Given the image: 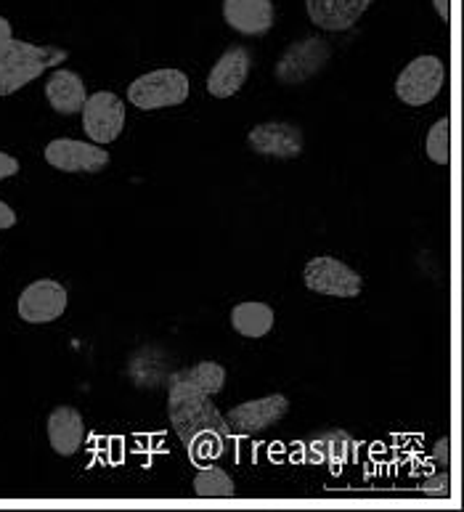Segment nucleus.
I'll list each match as a JSON object with an SVG mask.
<instances>
[{"mask_svg":"<svg viewBox=\"0 0 464 512\" xmlns=\"http://www.w3.org/2000/svg\"><path fill=\"white\" fill-rule=\"evenodd\" d=\"M213 393L181 369L170 377L168 385V417L175 436L186 446V454L197 467L213 462L226 451L231 438V428L218 412Z\"/></svg>","mask_w":464,"mask_h":512,"instance_id":"1","label":"nucleus"},{"mask_svg":"<svg viewBox=\"0 0 464 512\" xmlns=\"http://www.w3.org/2000/svg\"><path fill=\"white\" fill-rule=\"evenodd\" d=\"M61 62H67V51L61 48L11 38L6 46H0V96H11Z\"/></svg>","mask_w":464,"mask_h":512,"instance_id":"2","label":"nucleus"},{"mask_svg":"<svg viewBox=\"0 0 464 512\" xmlns=\"http://www.w3.org/2000/svg\"><path fill=\"white\" fill-rule=\"evenodd\" d=\"M128 99L133 107L144 112L181 107L189 99V77L181 69H154L128 85Z\"/></svg>","mask_w":464,"mask_h":512,"instance_id":"3","label":"nucleus"},{"mask_svg":"<svg viewBox=\"0 0 464 512\" xmlns=\"http://www.w3.org/2000/svg\"><path fill=\"white\" fill-rule=\"evenodd\" d=\"M446 67L438 56H417L401 69L396 80V96L406 107H427L443 91Z\"/></svg>","mask_w":464,"mask_h":512,"instance_id":"4","label":"nucleus"},{"mask_svg":"<svg viewBox=\"0 0 464 512\" xmlns=\"http://www.w3.org/2000/svg\"><path fill=\"white\" fill-rule=\"evenodd\" d=\"M305 287L319 292L324 298H358L364 290V279L348 266L343 260L332 258V255H319V258L308 260L303 271Z\"/></svg>","mask_w":464,"mask_h":512,"instance_id":"5","label":"nucleus"},{"mask_svg":"<svg viewBox=\"0 0 464 512\" xmlns=\"http://www.w3.org/2000/svg\"><path fill=\"white\" fill-rule=\"evenodd\" d=\"M329 59H332V46L327 40L319 38V35H308L284 51L274 72L279 83L300 85L311 80L313 75H319L321 69L329 64Z\"/></svg>","mask_w":464,"mask_h":512,"instance_id":"6","label":"nucleus"},{"mask_svg":"<svg viewBox=\"0 0 464 512\" xmlns=\"http://www.w3.org/2000/svg\"><path fill=\"white\" fill-rule=\"evenodd\" d=\"M125 128V104L117 93L99 91L83 104V130L93 144H112Z\"/></svg>","mask_w":464,"mask_h":512,"instance_id":"7","label":"nucleus"},{"mask_svg":"<svg viewBox=\"0 0 464 512\" xmlns=\"http://www.w3.org/2000/svg\"><path fill=\"white\" fill-rule=\"evenodd\" d=\"M69 306L67 287L56 279H38L19 295V319L27 324H51L61 319Z\"/></svg>","mask_w":464,"mask_h":512,"instance_id":"8","label":"nucleus"},{"mask_svg":"<svg viewBox=\"0 0 464 512\" xmlns=\"http://www.w3.org/2000/svg\"><path fill=\"white\" fill-rule=\"evenodd\" d=\"M290 412V401L282 393L266 398H255V401H244V404L234 406L223 414V420L231 428V433H242V436H252V433H263V430L274 428L287 417Z\"/></svg>","mask_w":464,"mask_h":512,"instance_id":"9","label":"nucleus"},{"mask_svg":"<svg viewBox=\"0 0 464 512\" xmlns=\"http://www.w3.org/2000/svg\"><path fill=\"white\" fill-rule=\"evenodd\" d=\"M46 162L61 173H101L109 165V152L88 141L56 138L46 146Z\"/></svg>","mask_w":464,"mask_h":512,"instance_id":"10","label":"nucleus"},{"mask_svg":"<svg viewBox=\"0 0 464 512\" xmlns=\"http://www.w3.org/2000/svg\"><path fill=\"white\" fill-rule=\"evenodd\" d=\"M252 69V56L244 46H231L223 51V56L215 62V67L207 75V93L215 99H231L247 83Z\"/></svg>","mask_w":464,"mask_h":512,"instance_id":"11","label":"nucleus"},{"mask_svg":"<svg viewBox=\"0 0 464 512\" xmlns=\"http://www.w3.org/2000/svg\"><path fill=\"white\" fill-rule=\"evenodd\" d=\"M252 152L292 160L303 154V130L292 123H263L255 125L247 136Z\"/></svg>","mask_w":464,"mask_h":512,"instance_id":"12","label":"nucleus"},{"mask_svg":"<svg viewBox=\"0 0 464 512\" xmlns=\"http://www.w3.org/2000/svg\"><path fill=\"white\" fill-rule=\"evenodd\" d=\"M223 19L239 35L260 38L274 27L276 8L271 0H223Z\"/></svg>","mask_w":464,"mask_h":512,"instance_id":"13","label":"nucleus"},{"mask_svg":"<svg viewBox=\"0 0 464 512\" xmlns=\"http://www.w3.org/2000/svg\"><path fill=\"white\" fill-rule=\"evenodd\" d=\"M356 441L350 433L340 428L321 430L316 436L305 444V462L308 465H324L332 467V470H340L343 465H348L353 454H356Z\"/></svg>","mask_w":464,"mask_h":512,"instance_id":"14","label":"nucleus"},{"mask_svg":"<svg viewBox=\"0 0 464 512\" xmlns=\"http://www.w3.org/2000/svg\"><path fill=\"white\" fill-rule=\"evenodd\" d=\"M48 444L59 457H72L85 441V420L75 406H56L46 420Z\"/></svg>","mask_w":464,"mask_h":512,"instance_id":"15","label":"nucleus"},{"mask_svg":"<svg viewBox=\"0 0 464 512\" xmlns=\"http://www.w3.org/2000/svg\"><path fill=\"white\" fill-rule=\"evenodd\" d=\"M369 6L372 0H305L311 22L329 32L350 30Z\"/></svg>","mask_w":464,"mask_h":512,"instance_id":"16","label":"nucleus"},{"mask_svg":"<svg viewBox=\"0 0 464 512\" xmlns=\"http://www.w3.org/2000/svg\"><path fill=\"white\" fill-rule=\"evenodd\" d=\"M46 99L59 115H77L83 112V104L88 99L83 77L72 69H56L46 80Z\"/></svg>","mask_w":464,"mask_h":512,"instance_id":"17","label":"nucleus"},{"mask_svg":"<svg viewBox=\"0 0 464 512\" xmlns=\"http://www.w3.org/2000/svg\"><path fill=\"white\" fill-rule=\"evenodd\" d=\"M231 327L236 329V335L250 337V340L266 337L274 329V308L266 303H252V300L239 303L231 311Z\"/></svg>","mask_w":464,"mask_h":512,"instance_id":"18","label":"nucleus"},{"mask_svg":"<svg viewBox=\"0 0 464 512\" xmlns=\"http://www.w3.org/2000/svg\"><path fill=\"white\" fill-rule=\"evenodd\" d=\"M194 494L202 499H231L236 497V483L223 467L202 465L194 475Z\"/></svg>","mask_w":464,"mask_h":512,"instance_id":"19","label":"nucleus"},{"mask_svg":"<svg viewBox=\"0 0 464 512\" xmlns=\"http://www.w3.org/2000/svg\"><path fill=\"white\" fill-rule=\"evenodd\" d=\"M425 152L435 165H449L451 162V120L441 117L433 128L427 130Z\"/></svg>","mask_w":464,"mask_h":512,"instance_id":"20","label":"nucleus"},{"mask_svg":"<svg viewBox=\"0 0 464 512\" xmlns=\"http://www.w3.org/2000/svg\"><path fill=\"white\" fill-rule=\"evenodd\" d=\"M419 491L427 494V497H449L451 494V478L446 470H441L438 475H430L427 481L419 483Z\"/></svg>","mask_w":464,"mask_h":512,"instance_id":"21","label":"nucleus"},{"mask_svg":"<svg viewBox=\"0 0 464 512\" xmlns=\"http://www.w3.org/2000/svg\"><path fill=\"white\" fill-rule=\"evenodd\" d=\"M19 173V160L16 157H11V154L0 152V181L3 178H11Z\"/></svg>","mask_w":464,"mask_h":512,"instance_id":"22","label":"nucleus"},{"mask_svg":"<svg viewBox=\"0 0 464 512\" xmlns=\"http://www.w3.org/2000/svg\"><path fill=\"white\" fill-rule=\"evenodd\" d=\"M449 438L443 436L441 441H438V444H435V454H433V459H435V465L438 467H443V470H446V467H449Z\"/></svg>","mask_w":464,"mask_h":512,"instance_id":"23","label":"nucleus"},{"mask_svg":"<svg viewBox=\"0 0 464 512\" xmlns=\"http://www.w3.org/2000/svg\"><path fill=\"white\" fill-rule=\"evenodd\" d=\"M11 226H16V213L0 199V231L11 229Z\"/></svg>","mask_w":464,"mask_h":512,"instance_id":"24","label":"nucleus"},{"mask_svg":"<svg viewBox=\"0 0 464 512\" xmlns=\"http://www.w3.org/2000/svg\"><path fill=\"white\" fill-rule=\"evenodd\" d=\"M435 11L441 16V22L449 24L451 22V0H433Z\"/></svg>","mask_w":464,"mask_h":512,"instance_id":"25","label":"nucleus"},{"mask_svg":"<svg viewBox=\"0 0 464 512\" xmlns=\"http://www.w3.org/2000/svg\"><path fill=\"white\" fill-rule=\"evenodd\" d=\"M14 38V30H11V22L6 16H0V46H6L8 40Z\"/></svg>","mask_w":464,"mask_h":512,"instance_id":"26","label":"nucleus"}]
</instances>
